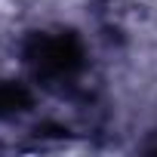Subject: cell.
I'll use <instances>...</instances> for the list:
<instances>
[{"label": "cell", "instance_id": "6da1fadb", "mask_svg": "<svg viewBox=\"0 0 157 157\" xmlns=\"http://www.w3.org/2000/svg\"><path fill=\"white\" fill-rule=\"evenodd\" d=\"M25 56L43 77H68L83 65V49L74 34H59V37L34 34L25 46Z\"/></svg>", "mask_w": 157, "mask_h": 157}, {"label": "cell", "instance_id": "7a4b0ae2", "mask_svg": "<svg viewBox=\"0 0 157 157\" xmlns=\"http://www.w3.org/2000/svg\"><path fill=\"white\" fill-rule=\"evenodd\" d=\"M31 99H28V93L22 90V86H16V83H0V114L3 111H19V108H25Z\"/></svg>", "mask_w": 157, "mask_h": 157}]
</instances>
